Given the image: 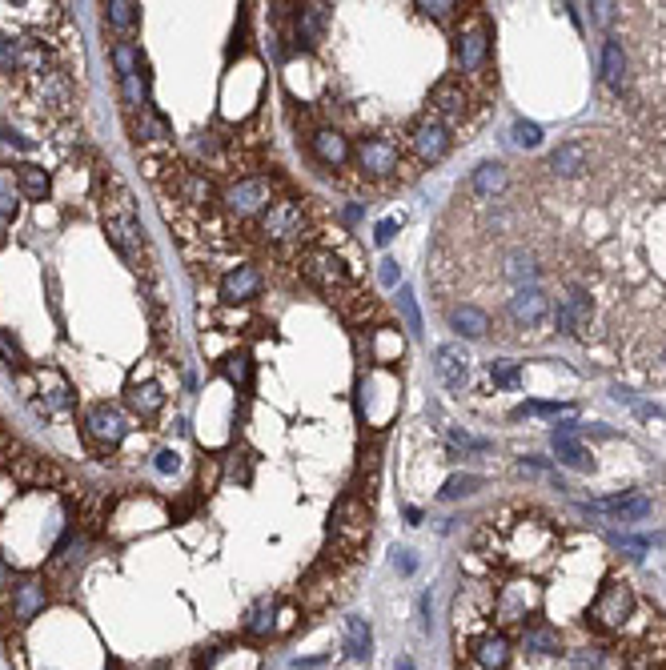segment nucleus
Listing matches in <instances>:
<instances>
[{"label": "nucleus", "mask_w": 666, "mask_h": 670, "mask_svg": "<svg viewBox=\"0 0 666 670\" xmlns=\"http://www.w3.org/2000/svg\"><path fill=\"white\" fill-rule=\"evenodd\" d=\"M137 13H141V5H133V0H109L105 5V17H109L113 29H133Z\"/></svg>", "instance_id": "obj_37"}, {"label": "nucleus", "mask_w": 666, "mask_h": 670, "mask_svg": "<svg viewBox=\"0 0 666 670\" xmlns=\"http://www.w3.org/2000/svg\"><path fill=\"white\" fill-rule=\"evenodd\" d=\"M382 281H386V285H398V265H394V261H382Z\"/></svg>", "instance_id": "obj_50"}, {"label": "nucleus", "mask_w": 666, "mask_h": 670, "mask_svg": "<svg viewBox=\"0 0 666 670\" xmlns=\"http://www.w3.org/2000/svg\"><path fill=\"white\" fill-rule=\"evenodd\" d=\"M0 358L9 362V370H13V366H17V370L25 366V354H21V346H17V342H9V333H0Z\"/></svg>", "instance_id": "obj_44"}, {"label": "nucleus", "mask_w": 666, "mask_h": 670, "mask_svg": "<svg viewBox=\"0 0 666 670\" xmlns=\"http://www.w3.org/2000/svg\"><path fill=\"white\" fill-rule=\"evenodd\" d=\"M418 13H426L434 21H450L454 13H462V5H454V0H434V5H418Z\"/></svg>", "instance_id": "obj_42"}, {"label": "nucleus", "mask_w": 666, "mask_h": 670, "mask_svg": "<svg viewBox=\"0 0 666 670\" xmlns=\"http://www.w3.org/2000/svg\"><path fill=\"white\" fill-rule=\"evenodd\" d=\"M17 97H21L25 113H33V117L57 125V121H65V117L73 113V105H77V85H73V77L57 65V69H49L45 77L29 81Z\"/></svg>", "instance_id": "obj_7"}, {"label": "nucleus", "mask_w": 666, "mask_h": 670, "mask_svg": "<svg viewBox=\"0 0 666 670\" xmlns=\"http://www.w3.org/2000/svg\"><path fill=\"white\" fill-rule=\"evenodd\" d=\"M470 658H474L482 670H506L510 658H514V642H510V634H502V630H482V634L474 638V646H470Z\"/></svg>", "instance_id": "obj_25"}, {"label": "nucleus", "mask_w": 666, "mask_h": 670, "mask_svg": "<svg viewBox=\"0 0 666 670\" xmlns=\"http://www.w3.org/2000/svg\"><path fill=\"white\" fill-rule=\"evenodd\" d=\"M502 325L514 333V342H542L554 333V293L550 289H518L506 293L502 301ZM498 317H494V333H498Z\"/></svg>", "instance_id": "obj_5"}, {"label": "nucleus", "mask_w": 666, "mask_h": 670, "mask_svg": "<svg viewBox=\"0 0 666 670\" xmlns=\"http://www.w3.org/2000/svg\"><path fill=\"white\" fill-rule=\"evenodd\" d=\"M514 145L518 149H538L542 145V129L534 121H514Z\"/></svg>", "instance_id": "obj_39"}, {"label": "nucleus", "mask_w": 666, "mask_h": 670, "mask_svg": "<svg viewBox=\"0 0 666 670\" xmlns=\"http://www.w3.org/2000/svg\"><path fill=\"white\" fill-rule=\"evenodd\" d=\"M273 626H277V602H273V598H257V602L249 606L245 622H241V634H245V638H269Z\"/></svg>", "instance_id": "obj_31"}, {"label": "nucleus", "mask_w": 666, "mask_h": 670, "mask_svg": "<svg viewBox=\"0 0 666 670\" xmlns=\"http://www.w3.org/2000/svg\"><path fill=\"white\" fill-rule=\"evenodd\" d=\"M470 366H474V362H470V354H466L458 342L434 350V374H438V382H442L450 394H462V390H466Z\"/></svg>", "instance_id": "obj_23"}, {"label": "nucleus", "mask_w": 666, "mask_h": 670, "mask_svg": "<svg viewBox=\"0 0 666 670\" xmlns=\"http://www.w3.org/2000/svg\"><path fill=\"white\" fill-rule=\"evenodd\" d=\"M522 646H526V654H534V658L562 654V630L550 626V622H530V626H522Z\"/></svg>", "instance_id": "obj_30"}, {"label": "nucleus", "mask_w": 666, "mask_h": 670, "mask_svg": "<svg viewBox=\"0 0 666 670\" xmlns=\"http://www.w3.org/2000/svg\"><path fill=\"white\" fill-rule=\"evenodd\" d=\"M342 646H346L350 658L370 662V654H374V630H370V622H366L362 614H350V618L342 622Z\"/></svg>", "instance_id": "obj_29"}, {"label": "nucleus", "mask_w": 666, "mask_h": 670, "mask_svg": "<svg viewBox=\"0 0 666 670\" xmlns=\"http://www.w3.org/2000/svg\"><path fill=\"white\" fill-rule=\"evenodd\" d=\"M354 165H358L362 181H374V185H390L402 173L414 177V161L406 153V137H394V133L362 137L358 149H354Z\"/></svg>", "instance_id": "obj_6"}, {"label": "nucleus", "mask_w": 666, "mask_h": 670, "mask_svg": "<svg viewBox=\"0 0 666 670\" xmlns=\"http://www.w3.org/2000/svg\"><path fill=\"white\" fill-rule=\"evenodd\" d=\"M614 542H618L626 554H634V558H642V554H646V538H626V534H618Z\"/></svg>", "instance_id": "obj_48"}, {"label": "nucleus", "mask_w": 666, "mask_h": 670, "mask_svg": "<svg viewBox=\"0 0 666 670\" xmlns=\"http://www.w3.org/2000/svg\"><path fill=\"white\" fill-rule=\"evenodd\" d=\"M321 233V221H317V209L313 201H293V197H277L269 205L265 217H257V237H265L269 245L277 249H309L313 237Z\"/></svg>", "instance_id": "obj_3"}, {"label": "nucleus", "mask_w": 666, "mask_h": 670, "mask_svg": "<svg viewBox=\"0 0 666 670\" xmlns=\"http://www.w3.org/2000/svg\"><path fill=\"white\" fill-rule=\"evenodd\" d=\"M634 610H638L634 586H630L626 578H610V582L594 594V602H590V610H586V626H594L598 634H622L626 622L634 618Z\"/></svg>", "instance_id": "obj_11"}, {"label": "nucleus", "mask_w": 666, "mask_h": 670, "mask_svg": "<svg viewBox=\"0 0 666 670\" xmlns=\"http://www.w3.org/2000/svg\"><path fill=\"white\" fill-rule=\"evenodd\" d=\"M398 570H402V574H414V554H410V550L398 554Z\"/></svg>", "instance_id": "obj_51"}, {"label": "nucleus", "mask_w": 666, "mask_h": 670, "mask_svg": "<svg viewBox=\"0 0 666 670\" xmlns=\"http://www.w3.org/2000/svg\"><path fill=\"white\" fill-rule=\"evenodd\" d=\"M261 289H265V277H261L257 265H233V269H225L221 281H217V293H221L225 305H245V301H253Z\"/></svg>", "instance_id": "obj_21"}, {"label": "nucleus", "mask_w": 666, "mask_h": 670, "mask_svg": "<svg viewBox=\"0 0 666 670\" xmlns=\"http://www.w3.org/2000/svg\"><path fill=\"white\" fill-rule=\"evenodd\" d=\"M526 410L530 414H562V410H570V402H530Z\"/></svg>", "instance_id": "obj_49"}, {"label": "nucleus", "mask_w": 666, "mask_h": 670, "mask_svg": "<svg viewBox=\"0 0 666 670\" xmlns=\"http://www.w3.org/2000/svg\"><path fill=\"white\" fill-rule=\"evenodd\" d=\"M538 610H542V590L526 578V574H514V578H502L494 586V602H490V618L498 622V630H514V626H526V622H538Z\"/></svg>", "instance_id": "obj_8"}, {"label": "nucleus", "mask_w": 666, "mask_h": 670, "mask_svg": "<svg viewBox=\"0 0 666 670\" xmlns=\"http://www.w3.org/2000/svg\"><path fill=\"white\" fill-rule=\"evenodd\" d=\"M5 598H9V622L29 626V622L49 606V586H45L41 578H17V582L5 590Z\"/></svg>", "instance_id": "obj_17"}, {"label": "nucleus", "mask_w": 666, "mask_h": 670, "mask_svg": "<svg viewBox=\"0 0 666 670\" xmlns=\"http://www.w3.org/2000/svg\"><path fill=\"white\" fill-rule=\"evenodd\" d=\"M546 173H550L554 181H566V185H574V181H590V177H594V141H586V137H570V141H562V145L550 153Z\"/></svg>", "instance_id": "obj_16"}, {"label": "nucleus", "mask_w": 666, "mask_h": 670, "mask_svg": "<svg viewBox=\"0 0 666 670\" xmlns=\"http://www.w3.org/2000/svg\"><path fill=\"white\" fill-rule=\"evenodd\" d=\"M329 526H333V542H338V550L354 562V554L370 542V526H374V510L362 494H342L338 506H333L329 514Z\"/></svg>", "instance_id": "obj_12"}, {"label": "nucleus", "mask_w": 666, "mask_h": 670, "mask_svg": "<svg viewBox=\"0 0 666 670\" xmlns=\"http://www.w3.org/2000/svg\"><path fill=\"white\" fill-rule=\"evenodd\" d=\"M329 301H333V309H338L346 321H370L378 313V301H374V293L362 281H354L350 289H342L338 297H329Z\"/></svg>", "instance_id": "obj_28"}, {"label": "nucleus", "mask_w": 666, "mask_h": 670, "mask_svg": "<svg viewBox=\"0 0 666 670\" xmlns=\"http://www.w3.org/2000/svg\"><path fill=\"white\" fill-rule=\"evenodd\" d=\"M157 470H161V474H177V470H181V458H177L173 450H161V454H157Z\"/></svg>", "instance_id": "obj_47"}, {"label": "nucleus", "mask_w": 666, "mask_h": 670, "mask_svg": "<svg viewBox=\"0 0 666 670\" xmlns=\"http://www.w3.org/2000/svg\"><path fill=\"white\" fill-rule=\"evenodd\" d=\"M17 189L25 201H45L49 197V173L37 165H21L17 169Z\"/></svg>", "instance_id": "obj_33"}, {"label": "nucleus", "mask_w": 666, "mask_h": 670, "mask_svg": "<svg viewBox=\"0 0 666 670\" xmlns=\"http://www.w3.org/2000/svg\"><path fill=\"white\" fill-rule=\"evenodd\" d=\"M602 85H606V93H618V97L630 93V85H634L630 53H626V45L618 37L602 41Z\"/></svg>", "instance_id": "obj_20"}, {"label": "nucleus", "mask_w": 666, "mask_h": 670, "mask_svg": "<svg viewBox=\"0 0 666 670\" xmlns=\"http://www.w3.org/2000/svg\"><path fill=\"white\" fill-rule=\"evenodd\" d=\"M21 209V189H17V173L13 169H0V221L17 217Z\"/></svg>", "instance_id": "obj_34"}, {"label": "nucleus", "mask_w": 666, "mask_h": 670, "mask_svg": "<svg viewBox=\"0 0 666 670\" xmlns=\"http://www.w3.org/2000/svg\"><path fill=\"white\" fill-rule=\"evenodd\" d=\"M97 205H101V225H105L113 249L137 273H153V253H149V241H145L133 193L113 177V169H101V177H97Z\"/></svg>", "instance_id": "obj_1"}, {"label": "nucleus", "mask_w": 666, "mask_h": 670, "mask_svg": "<svg viewBox=\"0 0 666 670\" xmlns=\"http://www.w3.org/2000/svg\"><path fill=\"white\" fill-rule=\"evenodd\" d=\"M578 434H582V426H574V422H562V426H554V434H550V446H554V454H558V462H566V466H574V470H594V454L578 442Z\"/></svg>", "instance_id": "obj_26"}, {"label": "nucleus", "mask_w": 666, "mask_h": 670, "mask_svg": "<svg viewBox=\"0 0 666 670\" xmlns=\"http://www.w3.org/2000/svg\"><path fill=\"white\" fill-rule=\"evenodd\" d=\"M113 69H117V77H137L141 73V49L133 41H117L113 45Z\"/></svg>", "instance_id": "obj_35"}, {"label": "nucleus", "mask_w": 666, "mask_h": 670, "mask_svg": "<svg viewBox=\"0 0 666 670\" xmlns=\"http://www.w3.org/2000/svg\"><path fill=\"white\" fill-rule=\"evenodd\" d=\"M293 265H297V273H301L309 285H317L325 297H338L342 289H350V285L358 281L354 269L346 265V257L333 253V249H325V245H309V249L293 253Z\"/></svg>", "instance_id": "obj_10"}, {"label": "nucleus", "mask_w": 666, "mask_h": 670, "mask_svg": "<svg viewBox=\"0 0 666 670\" xmlns=\"http://www.w3.org/2000/svg\"><path fill=\"white\" fill-rule=\"evenodd\" d=\"M398 309H402V317H406L410 333H422V313H418V301H414V289H406V285H402V297H398Z\"/></svg>", "instance_id": "obj_40"}, {"label": "nucleus", "mask_w": 666, "mask_h": 670, "mask_svg": "<svg viewBox=\"0 0 666 670\" xmlns=\"http://www.w3.org/2000/svg\"><path fill=\"white\" fill-rule=\"evenodd\" d=\"M570 670H602V650H594V646L570 650Z\"/></svg>", "instance_id": "obj_41"}, {"label": "nucleus", "mask_w": 666, "mask_h": 670, "mask_svg": "<svg viewBox=\"0 0 666 670\" xmlns=\"http://www.w3.org/2000/svg\"><path fill=\"white\" fill-rule=\"evenodd\" d=\"M81 430H85V442H89L101 458H109V454H117L121 442L129 438V418H125L121 406H113V402H97V406L85 410Z\"/></svg>", "instance_id": "obj_14"}, {"label": "nucleus", "mask_w": 666, "mask_h": 670, "mask_svg": "<svg viewBox=\"0 0 666 670\" xmlns=\"http://www.w3.org/2000/svg\"><path fill=\"white\" fill-rule=\"evenodd\" d=\"M494 37H490V21H486V13L482 9H474V13H466L462 17V25H458V33H454V77H462V81H470V85H490V89H498V81H494Z\"/></svg>", "instance_id": "obj_4"}, {"label": "nucleus", "mask_w": 666, "mask_h": 670, "mask_svg": "<svg viewBox=\"0 0 666 670\" xmlns=\"http://www.w3.org/2000/svg\"><path fill=\"white\" fill-rule=\"evenodd\" d=\"M17 442L5 434V430H0V474H9V466H13V458H17Z\"/></svg>", "instance_id": "obj_45"}, {"label": "nucleus", "mask_w": 666, "mask_h": 670, "mask_svg": "<svg viewBox=\"0 0 666 670\" xmlns=\"http://www.w3.org/2000/svg\"><path fill=\"white\" fill-rule=\"evenodd\" d=\"M225 374H229V382L249 386V358H245V354H233V358L225 362Z\"/></svg>", "instance_id": "obj_43"}, {"label": "nucleus", "mask_w": 666, "mask_h": 670, "mask_svg": "<svg viewBox=\"0 0 666 670\" xmlns=\"http://www.w3.org/2000/svg\"><path fill=\"white\" fill-rule=\"evenodd\" d=\"M454 145H458V137H454L442 121H434V117H422V121L410 129V137H406V153H410L414 169H426V165L446 161Z\"/></svg>", "instance_id": "obj_15"}, {"label": "nucleus", "mask_w": 666, "mask_h": 670, "mask_svg": "<svg viewBox=\"0 0 666 670\" xmlns=\"http://www.w3.org/2000/svg\"><path fill=\"white\" fill-rule=\"evenodd\" d=\"M394 670H414V658H410V654H402V658H398V666H394Z\"/></svg>", "instance_id": "obj_52"}, {"label": "nucleus", "mask_w": 666, "mask_h": 670, "mask_svg": "<svg viewBox=\"0 0 666 670\" xmlns=\"http://www.w3.org/2000/svg\"><path fill=\"white\" fill-rule=\"evenodd\" d=\"M490 105H494V89H490V85H470V81H462V77H442V81L430 89V109H426V117L442 121L454 137H466V133H474V129L486 121Z\"/></svg>", "instance_id": "obj_2"}, {"label": "nucleus", "mask_w": 666, "mask_h": 670, "mask_svg": "<svg viewBox=\"0 0 666 670\" xmlns=\"http://www.w3.org/2000/svg\"><path fill=\"white\" fill-rule=\"evenodd\" d=\"M125 398H129V406H133L137 418H157L165 410V402H169V390L153 374H133L129 386H125Z\"/></svg>", "instance_id": "obj_22"}, {"label": "nucleus", "mask_w": 666, "mask_h": 670, "mask_svg": "<svg viewBox=\"0 0 666 670\" xmlns=\"http://www.w3.org/2000/svg\"><path fill=\"white\" fill-rule=\"evenodd\" d=\"M490 382H494V386H502V390H514V386L522 382V366H518V362H506V358H498V362H490Z\"/></svg>", "instance_id": "obj_38"}, {"label": "nucleus", "mask_w": 666, "mask_h": 670, "mask_svg": "<svg viewBox=\"0 0 666 670\" xmlns=\"http://www.w3.org/2000/svg\"><path fill=\"white\" fill-rule=\"evenodd\" d=\"M446 325L470 342H482L494 333V313L478 301H454V305H446Z\"/></svg>", "instance_id": "obj_19"}, {"label": "nucleus", "mask_w": 666, "mask_h": 670, "mask_svg": "<svg viewBox=\"0 0 666 670\" xmlns=\"http://www.w3.org/2000/svg\"><path fill=\"white\" fill-rule=\"evenodd\" d=\"M398 225H402V217H386V221L374 229V241H378V245H390L394 233H398Z\"/></svg>", "instance_id": "obj_46"}, {"label": "nucleus", "mask_w": 666, "mask_h": 670, "mask_svg": "<svg viewBox=\"0 0 666 670\" xmlns=\"http://www.w3.org/2000/svg\"><path fill=\"white\" fill-rule=\"evenodd\" d=\"M486 486V478H478V474H454L446 486H442V498L446 502H458V498H470L474 490H482Z\"/></svg>", "instance_id": "obj_36"}, {"label": "nucleus", "mask_w": 666, "mask_h": 670, "mask_svg": "<svg viewBox=\"0 0 666 670\" xmlns=\"http://www.w3.org/2000/svg\"><path fill=\"white\" fill-rule=\"evenodd\" d=\"M21 394L29 398V406L41 414V418H65L77 410V390L69 386V378L53 366L45 370H33V374H21L17 378Z\"/></svg>", "instance_id": "obj_9"}, {"label": "nucleus", "mask_w": 666, "mask_h": 670, "mask_svg": "<svg viewBox=\"0 0 666 670\" xmlns=\"http://www.w3.org/2000/svg\"><path fill=\"white\" fill-rule=\"evenodd\" d=\"M329 9L325 5H305V9H297V41L301 45H317L321 37H325V17Z\"/></svg>", "instance_id": "obj_32"}, {"label": "nucleus", "mask_w": 666, "mask_h": 670, "mask_svg": "<svg viewBox=\"0 0 666 670\" xmlns=\"http://www.w3.org/2000/svg\"><path fill=\"white\" fill-rule=\"evenodd\" d=\"M277 201V185L261 173L253 177H241V181H229L221 189V209L229 221H257L269 213V205Z\"/></svg>", "instance_id": "obj_13"}, {"label": "nucleus", "mask_w": 666, "mask_h": 670, "mask_svg": "<svg viewBox=\"0 0 666 670\" xmlns=\"http://www.w3.org/2000/svg\"><path fill=\"white\" fill-rule=\"evenodd\" d=\"M506 189H510V165H502V161H482V165L470 173L466 197L482 205V201H498Z\"/></svg>", "instance_id": "obj_24"}, {"label": "nucleus", "mask_w": 666, "mask_h": 670, "mask_svg": "<svg viewBox=\"0 0 666 670\" xmlns=\"http://www.w3.org/2000/svg\"><path fill=\"white\" fill-rule=\"evenodd\" d=\"M650 510H654V502H650V494H642V490H626V494H606V498L590 502V514H602V518H610V522H622V526H630V522H642V518H650Z\"/></svg>", "instance_id": "obj_18"}, {"label": "nucleus", "mask_w": 666, "mask_h": 670, "mask_svg": "<svg viewBox=\"0 0 666 670\" xmlns=\"http://www.w3.org/2000/svg\"><path fill=\"white\" fill-rule=\"evenodd\" d=\"M309 153H313L317 165H325V169H342V165L354 157V145H350L346 133H338V129H317V133L309 137Z\"/></svg>", "instance_id": "obj_27"}]
</instances>
